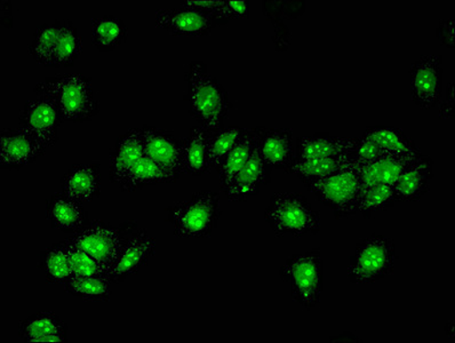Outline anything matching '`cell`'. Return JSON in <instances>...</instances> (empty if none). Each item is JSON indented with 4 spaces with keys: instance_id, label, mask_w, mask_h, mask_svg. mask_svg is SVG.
<instances>
[{
    "instance_id": "obj_22",
    "label": "cell",
    "mask_w": 455,
    "mask_h": 343,
    "mask_svg": "<svg viewBox=\"0 0 455 343\" xmlns=\"http://www.w3.org/2000/svg\"><path fill=\"white\" fill-rule=\"evenodd\" d=\"M261 157L271 169L286 170L295 158V143L292 129H263L259 138Z\"/></svg>"
},
{
    "instance_id": "obj_26",
    "label": "cell",
    "mask_w": 455,
    "mask_h": 343,
    "mask_svg": "<svg viewBox=\"0 0 455 343\" xmlns=\"http://www.w3.org/2000/svg\"><path fill=\"white\" fill-rule=\"evenodd\" d=\"M209 140L210 132L204 130L201 126L190 129L188 137L182 140V162L185 174L203 177L210 173Z\"/></svg>"
},
{
    "instance_id": "obj_43",
    "label": "cell",
    "mask_w": 455,
    "mask_h": 343,
    "mask_svg": "<svg viewBox=\"0 0 455 343\" xmlns=\"http://www.w3.org/2000/svg\"><path fill=\"white\" fill-rule=\"evenodd\" d=\"M446 98L439 109V118L453 119L454 116V82L447 84Z\"/></svg>"
},
{
    "instance_id": "obj_30",
    "label": "cell",
    "mask_w": 455,
    "mask_h": 343,
    "mask_svg": "<svg viewBox=\"0 0 455 343\" xmlns=\"http://www.w3.org/2000/svg\"><path fill=\"white\" fill-rule=\"evenodd\" d=\"M59 33L55 47L54 67L75 65L83 52V39L78 28L69 20H57Z\"/></svg>"
},
{
    "instance_id": "obj_21",
    "label": "cell",
    "mask_w": 455,
    "mask_h": 343,
    "mask_svg": "<svg viewBox=\"0 0 455 343\" xmlns=\"http://www.w3.org/2000/svg\"><path fill=\"white\" fill-rule=\"evenodd\" d=\"M357 138L338 137L327 133H315L299 138L295 143V158H333L351 155Z\"/></svg>"
},
{
    "instance_id": "obj_32",
    "label": "cell",
    "mask_w": 455,
    "mask_h": 343,
    "mask_svg": "<svg viewBox=\"0 0 455 343\" xmlns=\"http://www.w3.org/2000/svg\"><path fill=\"white\" fill-rule=\"evenodd\" d=\"M175 182L174 179L157 163L147 156L140 161L127 175L125 181L119 187L123 191H137L143 187L159 185V183Z\"/></svg>"
},
{
    "instance_id": "obj_9",
    "label": "cell",
    "mask_w": 455,
    "mask_h": 343,
    "mask_svg": "<svg viewBox=\"0 0 455 343\" xmlns=\"http://www.w3.org/2000/svg\"><path fill=\"white\" fill-rule=\"evenodd\" d=\"M71 241L95 259L105 268L107 275L113 269L123 247V238L118 228L105 221L87 223Z\"/></svg>"
},
{
    "instance_id": "obj_25",
    "label": "cell",
    "mask_w": 455,
    "mask_h": 343,
    "mask_svg": "<svg viewBox=\"0 0 455 343\" xmlns=\"http://www.w3.org/2000/svg\"><path fill=\"white\" fill-rule=\"evenodd\" d=\"M261 130L262 127H254V129L251 130L245 129L236 145L227 155V157L223 159L221 165L218 167L220 188H221L222 193L231 185V182L235 180L239 172L244 169L246 163L249 162L254 147L257 145Z\"/></svg>"
},
{
    "instance_id": "obj_17",
    "label": "cell",
    "mask_w": 455,
    "mask_h": 343,
    "mask_svg": "<svg viewBox=\"0 0 455 343\" xmlns=\"http://www.w3.org/2000/svg\"><path fill=\"white\" fill-rule=\"evenodd\" d=\"M434 179V162L422 155L406 167L393 186L396 202L414 203L421 201L430 191Z\"/></svg>"
},
{
    "instance_id": "obj_19",
    "label": "cell",
    "mask_w": 455,
    "mask_h": 343,
    "mask_svg": "<svg viewBox=\"0 0 455 343\" xmlns=\"http://www.w3.org/2000/svg\"><path fill=\"white\" fill-rule=\"evenodd\" d=\"M47 220L52 229L77 234L89 223V213L83 203L57 193L46 202Z\"/></svg>"
},
{
    "instance_id": "obj_20",
    "label": "cell",
    "mask_w": 455,
    "mask_h": 343,
    "mask_svg": "<svg viewBox=\"0 0 455 343\" xmlns=\"http://www.w3.org/2000/svg\"><path fill=\"white\" fill-rule=\"evenodd\" d=\"M19 337L27 343H66L68 327L57 314L41 311L20 323Z\"/></svg>"
},
{
    "instance_id": "obj_5",
    "label": "cell",
    "mask_w": 455,
    "mask_h": 343,
    "mask_svg": "<svg viewBox=\"0 0 455 343\" xmlns=\"http://www.w3.org/2000/svg\"><path fill=\"white\" fill-rule=\"evenodd\" d=\"M397 261V249L393 238L373 234L358 243L349 259L347 277L353 284H374L393 274Z\"/></svg>"
},
{
    "instance_id": "obj_37",
    "label": "cell",
    "mask_w": 455,
    "mask_h": 343,
    "mask_svg": "<svg viewBox=\"0 0 455 343\" xmlns=\"http://www.w3.org/2000/svg\"><path fill=\"white\" fill-rule=\"evenodd\" d=\"M67 241L74 276L92 277L107 275L105 268L81 247L76 245L71 238Z\"/></svg>"
},
{
    "instance_id": "obj_38",
    "label": "cell",
    "mask_w": 455,
    "mask_h": 343,
    "mask_svg": "<svg viewBox=\"0 0 455 343\" xmlns=\"http://www.w3.org/2000/svg\"><path fill=\"white\" fill-rule=\"evenodd\" d=\"M250 17L249 0H223L221 7L212 17L218 26L226 25L233 20Z\"/></svg>"
},
{
    "instance_id": "obj_34",
    "label": "cell",
    "mask_w": 455,
    "mask_h": 343,
    "mask_svg": "<svg viewBox=\"0 0 455 343\" xmlns=\"http://www.w3.org/2000/svg\"><path fill=\"white\" fill-rule=\"evenodd\" d=\"M394 189L391 186H375L362 190L359 198L358 214L370 219L373 215L388 211L395 205Z\"/></svg>"
},
{
    "instance_id": "obj_29",
    "label": "cell",
    "mask_w": 455,
    "mask_h": 343,
    "mask_svg": "<svg viewBox=\"0 0 455 343\" xmlns=\"http://www.w3.org/2000/svg\"><path fill=\"white\" fill-rule=\"evenodd\" d=\"M363 137L373 140L388 155H411L421 153L412 139L404 131L394 126L369 127Z\"/></svg>"
},
{
    "instance_id": "obj_23",
    "label": "cell",
    "mask_w": 455,
    "mask_h": 343,
    "mask_svg": "<svg viewBox=\"0 0 455 343\" xmlns=\"http://www.w3.org/2000/svg\"><path fill=\"white\" fill-rule=\"evenodd\" d=\"M422 154L387 155L371 163L361 165V182L363 189L375 186H391L401 177L403 171L421 157Z\"/></svg>"
},
{
    "instance_id": "obj_41",
    "label": "cell",
    "mask_w": 455,
    "mask_h": 343,
    "mask_svg": "<svg viewBox=\"0 0 455 343\" xmlns=\"http://www.w3.org/2000/svg\"><path fill=\"white\" fill-rule=\"evenodd\" d=\"M437 38L439 43L447 49L455 47V19H442L437 27Z\"/></svg>"
},
{
    "instance_id": "obj_44",
    "label": "cell",
    "mask_w": 455,
    "mask_h": 343,
    "mask_svg": "<svg viewBox=\"0 0 455 343\" xmlns=\"http://www.w3.org/2000/svg\"><path fill=\"white\" fill-rule=\"evenodd\" d=\"M12 3L10 0H0V20L5 28L13 27V17H12Z\"/></svg>"
},
{
    "instance_id": "obj_13",
    "label": "cell",
    "mask_w": 455,
    "mask_h": 343,
    "mask_svg": "<svg viewBox=\"0 0 455 343\" xmlns=\"http://www.w3.org/2000/svg\"><path fill=\"white\" fill-rule=\"evenodd\" d=\"M157 244L145 230H140L133 236L123 239V247L110 270V281L121 283L124 279L139 273L154 258Z\"/></svg>"
},
{
    "instance_id": "obj_24",
    "label": "cell",
    "mask_w": 455,
    "mask_h": 343,
    "mask_svg": "<svg viewBox=\"0 0 455 343\" xmlns=\"http://www.w3.org/2000/svg\"><path fill=\"white\" fill-rule=\"evenodd\" d=\"M353 162V155L339 156L333 158H294L292 164L285 170V173L294 175L302 181L303 185L309 187L345 169Z\"/></svg>"
},
{
    "instance_id": "obj_14",
    "label": "cell",
    "mask_w": 455,
    "mask_h": 343,
    "mask_svg": "<svg viewBox=\"0 0 455 343\" xmlns=\"http://www.w3.org/2000/svg\"><path fill=\"white\" fill-rule=\"evenodd\" d=\"M155 25L174 36L183 37H203L218 27L210 15L187 7L156 11Z\"/></svg>"
},
{
    "instance_id": "obj_11",
    "label": "cell",
    "mask_w": 455,
    "mask_h": 343,
    "mask_svg": "<svg viewBox=\"0 0 455 343\" xmlns=\"http://www.w3.org/2000/svg\"><path fill=\"white\" fill-rule=\"evenodd\" d=\"M145 156L178 180L185 174L182 162V143L170 131L155 126H142Z\"/></svg>"
},
{
    "instance_id": "obj_7",
    "label": "cell",
    "mask_w": 455,
    "mask_h": 343,
    "mask_svg": "<svg viewBox=\"0 0 455 343\" xmlns=\"http://www.w3.org/2000/svg\"><path fill=\"white\" fill-rule=\"evenodd\" d=\"M359 169L361 164L354 161L345 169L308 187L323 205L333 211L337 220L350 219L358 214L359 198L363 190Z\"/></svg>"
},
{
    "instance_id": "obj_28",
    "label": "cell",
    "mask_w": 455,
    "mask_h": 343,
    "mask_svg": "<svg viewBox=\"0 0 455 343\" xmlns=\"http://www.w3.org/2000/svg\"><path fill=\"white\" fill-rule=\"evenodd\" d=\"M39 268L45 275L46 281L53 284L65 285L74 276L67 239L42 251Z\"/></svg>"
},
{
    "instance_id": "obj_35",
    "label": "cell",
    "mask_w": 455,
    "mask_h": 343,
    "mask_svg": "<svg viewBox=\"0 0 455 343\" xmlns=\"http://www.w3.org/2000/svg\"><path fill=\"white\" fill-rule=\"evenodd\" d=\"M245 129L239 126L223 127L212 132L209 140V165L210 170H218L223 159L241 139Z\"/></svg>"
},
{
    "instance_id": "obj_33",
    "label": "cell",
    "mask_w": 455,
    "mask_h": 343,
    "mask_svg": "<svg viewBox=\"0 0 455 343\" xmlns=\"http://www.w3.org/2000/svg\"><path fill=\"white\" fill-rule=\"evenodd\" d=\"M59 33L58 22L44 23L36 29L29 53L36 62L46 67H54L55 47Z\"/></svg>"
},
{
    "instance_id": "obj_39",
    "label": "cell",
    "mask_w": 455,
    "mask_h": 343,
    "mask_svg": "<svg viewBox=\"0 0 455 343\" xmlns=\"http://www.w3.org/2000/svg\"><path fill=\"white\" fill-rule=\"evenodd\" d=\"M353 158L355 162L364 165V164L377 161V159L387 156L386 151L382 149L377 142L369 138L362 137L357 138L356 146L353 150Z\"/></svg>"
},
{
    "instance_id": "obj_8",
    "label": "cell",
    "mask_w": 455,
    "mask_h": 343,
    "mask_svg": "<svg viewBox=\"0 0 455 343\" xmlns=\"http://www.w3.org/2000/svg\"><path fill=\"white\" fill-rule=\"evenodd\" d=\"M65 122L54 101L37 95L26 102L19 116L18 127L33 135L46 150L58 143L59 131Z\"/></svg>"
},
{
    "instance_id": "obj_40",
    "label": "cell",
    "mask_w": 455,
    "mask_h": 343,
    "mask_svg": "<svg viewBox=\"0 0 455 343\" xmlns=\"http://www.w3.org/2000/svg\"><path fill=\"white\" fill-rule=\"evenodd\" d=\"M274 35L273 43L277 52H286L292 45L293 35L291 33L285 21H276L273 23Z\"/></svg>"
},
{
    "instance_id": "obj_16",
    "label": "cell",
    "mask_w": 455,
    "mask_h": 343,
    "mask_svg": "<svg viewBox=\"0 0 455 343\" xmlns=\"http://www.w3.org/2000/svg\"><path fill=\"white\" fill-rule=\"evenodd\" d=\"M101 189L102 172L99 162L75 164L61 180L62 193L83 204L95 201Z\"/></svg>"
},
{
    "instance_id": "obj_36",
    "label": "cell",
    "mask_w": 455,
    "mask_h": 343,
    "mask_svg": "<svg viewBox=\"0 0 455 343\" xmlns=\"http://www.w3.org/2000/svg\"><path fill=\"white\" fill-rule=\"evenodd\" d=\"M263 17L271 23L287 21L302 17L306 12L305 0H263L261 3Z\"/></svg>"
},
{
    "instance_id": "obj_2",
    "label": "cell",
    "mask_w": 455,
    "mask_h": 343,
    "mask_svg": "<svg viewBox=\"0 0 455 343\" xmlns=\"http://www.w3.org/2000/svg\"><path fill=\"white\" fill-rule=\"evenodd\" d=\"M34 91L54 101L65 122H90L99 114L100 105L93 84L85 75H57L39 83Z\"/></svg>"
},
{
    "instance_id": "obj_12",
    "label": "cell",
    "mask_w": 455,
    "mask_h": 343,
    "mask_svg": "<svg viewBox=\"0 0 455 343\" xmlns=\"http://www.w3.org/2000/svg\"><path fill=\"white\" fill-rule=\"evenodd\" d=\"M47 150L33 135L20 129H3L0 133V166L3 170L21 169L45 156Z\"/></svg>"
},
{
    "instance_id": "obj_46",
    "label": "cell",
    "mask_w": 455,
    "mask_h": 343,
    "mask_svg": "<svg viewBox=\"0 0 455 343\" xmlns=\"http://www.w3.org/2000/svg\"><path fill=\"white\" fill-rule=\"evenodd\" d=\"M446 330H450L451 331V332L449 333V337L450 338H454L455 337V334H454V322L453 321H451L450 323H447Z\"/></svg>"
},
{
    "instance_id": "obj_1",
    "label": "cell",
    "mask_w": 455,
    "mask_h": 343,
    "mask_svg": "<svg viewBox=\"0 0 455 343\" xmlns=\"http://www.w3.org/2000/svg\"><path fill=\"white\" fill-rule=\"evenodd\" d=\"M188 85L185 100L189 114L207 132L223 129L233 109L230 95L203 62H194L186 73Z\"/></svg>"
},
{
    "instance_id": "obj_10",
    "label": "cell",
    "mask_w": 455,
    "mask_h": 343,
    "mask_svg": "<svg viewBox=\"0 0 455 343\" xmlns=\"http://www.w3.org/2000/svg\"><path fill=\"white\" fill-rule=\"evenodd\" d=\"M443 59L441 55H423L409 70L411 95L421 110H431L442 97Z\"/></svg>"
},
{
    "instance_id": "obj_31",
    "label": "cell",
    "mask_w": 455,
    "mask_h": 343,
    "mask_svg": "<svg viewBox=\"0 0 455 343\" xmlns=\"http://www.w3.org/2000/svg\"><path fill=\"white\" fill-rule=\"evenodd\" d=\"M111 284L109 276L82 277L73 276L65 284L66 292L73 297L89 302H108L111 299Z\"/></svg>"
},
{
    "instance_id": "obj_42",
    "label": "cell",
    "mask_w": 455,
    "mask_h": 343,
    "mask_svg": "<svg viewBox=\"0 0 455 343\" xmlns=\"http://www.w3.org/2000/svg\"><path fill=\"white\" fill-rule=\"evenodd\" d=\"M222 3L223 0H182L180 2V5L213 17L221 7Z\"/></svg>"
},
{
    "instance_id": "obj_3",
    "label": "cell",
    "mask_w": 455,
    "mask_h": 343,
    "mask_svg": "<svg viewBox=\"0 0 455 343\" xmlns=\"http://www.w3.org/2000/svg\"><path fill=\"white\" fill-rule=\"evenodd\" d=\"M265 221L278 238L315 236L322 229L321 213L303 195L289 191L271 196Z\"/></svg>"
},
{
    "instance_id": "obj_15",
    "label": "cell",
    "mask_w": 455,
    "mask_h": 343,
    "mask_svg": "<svg viewBox=\"0 0 455 343\" xmlns=\"http://www.w3.org/2000/svg\"><path fill=\"white\" fill-rule=\"evenodd\" d=\"M265 127H262L261 133ZM260 133V135H261ZM259 135V138H260ZM259 138L252 155L246 163L244 169L239 172L231 185L223 191L230 202H246L257 196L263 186L269 185L271 181V167L263 161L259 150Z\"/></svg>"
},
{
    "instance_id": "obj_27",
    "label": "cell",
    "mask_w": 455,
    "mask_h": 343,
    "mask_svg": "<svg viewBox=\"0 0 455 343\" xmlns=\"http://www.w3.org/2000/svg\"><path fill=\"white\" fill-rule=\"evenodd\" d=\"M92 41L100 52L117 49L129 37V28L121 18L105 14L92 20Z\"/></svg>"
},
{
    "instance_id": "obj_18",
    "label": "cell",
    "mask_w": 455,
    "mask_h": 343,
    "mask_svg": "<svg viewBox=\"0 0 455 343\" xmlns=\"http://www.w3.org/2000/svg\"><path fill=\"white\" fill-rule=\"evenodd\" d=\"M145 157L142 127L132 129L115 143L110 155V180L118 187L127 175Z\"/></svg>"
},
{
    "instance_id": "obj_4",
    "label": "cell",
    "mask_w": 455,
    "mask_h": 343,
    "mask_svg": "<svg viewBox=\"0 0 455 343\" xmlns=\"http://www.w3.org/2000/svg\"><path fill=\"white\" fill-rule=\"evenodd\" d=\"M222 213L219 195L214 191L201 190L187 201L170 206L167 222L173 227L178 238H209L218 229Z\"/></svg>"
},
{
    "instance_id": "obj_45",
    "label": "cell",
    "mask_w": 455,
    "mask_h": 343,
    "mask_svg": "<svg viewBox=\"0 0 455 343\" xmlns=\"http://www.w3.org/2000/svg\"><path fill=\"white\" fill-rule=\"evenodd\" d=\"M331 341H361L357 337H355L354 334L351 333H343L340 335H338V338H332L331 339Z\"/></svg>"
},
{
    "instance_id": "obj_6",
    "label": "cell",
    "mask_w": 455,
    "mask_h": 343,
    "mask_svg": "<svg viewBox=\"0 0 455 343\" xmlns=\"http://www.w3.org/2000/svg\"><path fill=\"white\" fill-rule=\"evenodd\" d=\"M279 277L289 284L294 302L306 310L316 308L324 291V262L321 249L293 255L279 269Z\"/></svg>"
}]
</instances>
